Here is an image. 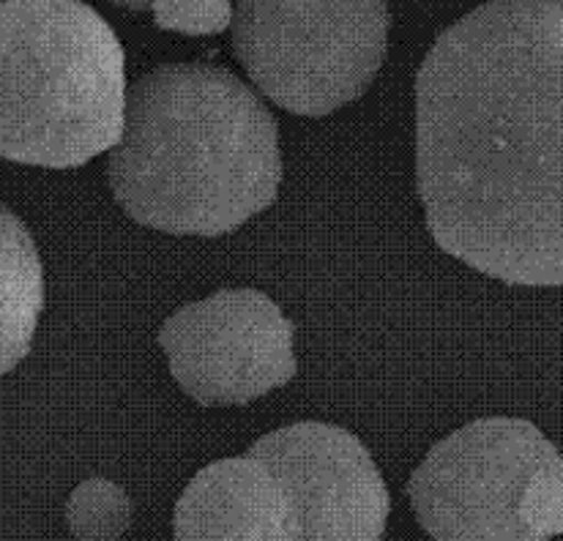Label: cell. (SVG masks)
<instances>
[{
  "instance_id": "obj_1",
  "label": "cell",
  "mask_w": 563,
  "mask_h": 541,
  "mask_svg": "<svg viewBox=\"0 0 563 541\" xmlns=\"http://www.w3.org/2000/svg\"><path fill=\"white\" fill-rule=\"evenodd\" d=\"M416 186L446 255L563 287V0H487L416 75Z\"/></svg>"
},
{
  "instance_id": "obj_2",
  "label": "cell",
  "mask_w": 563,
  "mask_h": 541,
  "mask_svg": "<svg viewBox=\"0 0 563 541\" xmlns=\"http://www.w3.org/2000/svg\"><path fill=\"white\" fill-rule=\"evenodd\" d=\"M107 178L118 206L143 228L217 239L277 200L279 126L230 69L162 64L129 82Z\"/></svg>"
},
{
  "instance_id": "obj_3",
  "label": "cell",
  "mask_w": 563,
  "mask_h": 541,
  "mask_svg": "<svg viewBox=\"0 0 563 541\" xmlns=\"http://www.w3.org/2000/svg\"><path fill=\"white\" fill-rule=\"evenodd\" d=\"M126 55L80 0H0V156L71 170L126 123Z\"/></svg>"
},
{
  "instance_id": "obj_4",
  "label": "cell",
  "mask_w": 563,
  "mask_h": 541,
  "mask_svg": "<svg viewBox=\"0 0 563 541\" xmlns=\"http://www.w3.org/2000/svg\"><path fill=\"white\" fill-rule=\"evenodd\" d=\"M408 498L438 541L561 537L563 456L531 421L476 419L430 449Z\"/></svg>"
},
{
  "instance_id": "obj_5",
  "label": "cell",
  "mask_w": 563,
  "mask_h": 541,
  "mask_svg": "<svg viewBox=\"0 0 563 541\" xmlns=\"http://www.w3.org/2000/svg\"><path fill=\"white\" fill-rule=\"evenodd\" d=\"M386 0H239L233 49L266 99L323 118L367 93L388 53Z\"/></svg>"
},
{
  "instance_id": "obj_6",
  "label": "cell",
  "mask_w": 563,
  "mask_h": 541,
  "mask_svg": "<svg viewBox=\"0 0 563 541\" xmlns=\"http://www.w3.org/2000/svg\"><path fill=\"white\" fill-rule=\"evenodd\" d=\"M159 345L178 386L206 408L250 405L296 377L292 323L252 287L217 290L165 320Z\"/></svg>"
},
{
  "instance_id": "obj_7",
  "label": "cell",
  "mask_w": 563,
  "mask_h": 541,
  "mask_svg": "<svg viewBox=\"0 0 563 541\" xmlns=\"http://www.w3.org/2000/svg\"><path fill=\"white\" fill-rule=\"evenodd\" d=\"M266 465L282 539L375 541L386 533L391 498L367 446L323 421H298L252 443Z\"/></svg>"
},
{
  "instance_id": "obj_8",
  "label": "cell",
  "mask_w": 563,
  "mask_h": 541,
  "mask_svg": "<svg viewBox=\"0 0 563 541\" xmlns=\"http://www.w3.org/2000/svg\"><path fill=\"white\" fill-rule=\"evenodd\" d=\"M173 533L181 541H279V511L266 465L246 451L202 467L178 498Z\"/></svg>"
},
{
  "instance_id": "obj_9",
  "label": "cell",
  "mask_w": 563,
  "mask_h": 541,
  "mask_svg": "<svg viewBox=\"0 0 563 541\" xmlns=\"http://www.w3.org/2000/svg\"><path fill=\"white\" fill-rule=\"evenodd\" d=\"M44 309V266L20 217L0 202V377L31 353Z\"/></svg>"
},
{
  "instance_id": "obj_10",
  "label": "cell",
  "mask_w": 563,
  "mask_h": 541,
  "mask_svg": "<svg viewBox=\"0 0 563 541\" xmlns=\"http://www.w3.org/2000/svg\"><path fill=\"white\" fill-rule=\"evenodd\" d=\"M134 506L110 478H86L66 504V522L77 539H121L132 528Z\"/></svg>"
},
{
  "instance_id": "obj_11",
  "label": "cell",
  "mask_w": 563,
  "mask_h": 541,
  "mask_svg": "<svg viewBox=\"0 0 563 541\" xmlns=\"http://www.w3.org/2000/svg\"><path fill=\"white\" fill-rule=\"evenodd\" d=\"M154 22L159 31L184 36H217L233 25L230 0H151Z\"/></svg>"
},
{
  "instance_id": "obj_12",
  "label": "cell",
  "mask_w": 563,
  "mask_h": 541,
  "mask_svg": "<svg viewBox=\"0 0 563 541\" xmlns=\"http://www.w3.org/2000/svg\"><path fill=\"white\" fill-rule=\"evenodd\" d=\"M110 3L121 5V9H129V11H148L151 9V0H110Z\"/></svg>"
}]
</instances>
